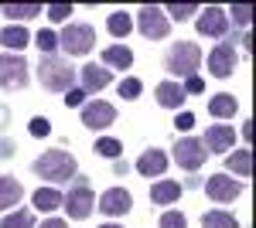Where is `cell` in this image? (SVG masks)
Segmentation results:
<instances>
[{"label":"cell","instance_id":"cell-38","mask_svg":"<svg viewBox=\"0 0 256 228\" xmlns=\"http://www.w3.org/2000/svg\"><path fill=\"white\" fill-rule=\"evenodd\" d=\"M174 126H178V130H181V133H188V130L195 126V116H192V113H178Z\"/></svg>","mask_w":256,"mask_h":228},{"label":"cell","instance_id":"cell-18","mask_svg":"<svg viewBox=\"0 0 256 228\" xmlns=\"http://www.w3.org/2000/svg\"><path fill=\"white\" fill-rule=\"evenodd\" d=\"M20 198H24V188H20L14 177H0V211L18 208Z\"/></svg>","mask_w":256,"mask_h":228},{"label":"cell","instance_id":"cell-37","mask_svg":"<svg viewBox=\"0 0 256 228\" xmlns=\"http://www.w3.org/2000/svg\"><path fill=\"white\" fill-rule=\"evenodd\" d=\"M65 106H68V109L86 106V92H82V89H68V95H65Z\"/></svg>","mask_w":256,"mask_h":228},{"label":"cell","instance_id":"cell-13","mask_svg":"<svg viewBox=\"0 0 256 228\" xmlns=\"http://www.w3.org/2000/svg\"><path fill=\"white\" fill-rule=\"evenodd\" d=\"M202 143H205L208 153H226V150H232V143H236V130L226 126V123H216V126H208V133H205Z\"/></svg>","mask_w":256,"mask_h":228},{"label":"cell","instance_id":"cell-2","mask_svg":"<svg viewBox=\"0 0 256 228\" xmlns=\"http://www.w3.org/2000/svg\"><path fill=\"white\" fill-rule=\"evenodd\" d=\"M34 174L44 177V181H52V184L72 181V174H76V157L65 153V150H48L44 157L34 160Z\"/></svg>","mask_w":256,"mask_h":228},{"label":"cell","instance_id":"cell-27","mask_svg":"<svg viewBox=\"0 0 256 228\" xmlns=\"http://www.w3.org/2000/svg\"><path fill=\"white\" fill-rule=\"evenodd\" d=\"M0 228H34V215L28 208H20V211H10L4 222H0Z\"/></svg>","mask_w":256,"mask_h":228},{"label":"cell","instance_id":"cell-22","mask_svg":"<svg viewBox=\"0 0 256 228\" xmlns=\"http://www.w3.org/2000/svg\"><path fill=\"white\" fill-rule=\"evenodd\" d=\"M178 198H181V184H174V181H160V184L150 188V201L154 205H174Z\"/></svg>","mask_w":256,"mask_h":228},{"label":"cell","instance_id":"cell-30","mask_svg":"<svg viewBox=\"0 0 256 228\" xmlns=\"http://www.w3.org/2000/svg\"><path fill=\"white\" fill-rule=\"evenodd\" d=\"M120 150H123V147H120V140H113V136H102V140L96 143V153L99 157H110V160H116Z\"/></svg>","mask_w":256,"mask_h":228},{"label":"cell","instance_id":"cell-28","mask_svg":"<svg viewBox=\"0 0 256 228\" xmlns=\"http://www.w3.org/2000/svg\"><path fill=\"white\" fill-rule=\"evenodd\" d=\"M202 228H236V218L229 211H208L202 218Z\"/></svg>","mask_w":256,"mask_h":228},{"label":"cell","instance_id":"cell-19","mask_svg":"<svg viewBox=\"0 0 256 228\" xmlns=\"http://www.w3.org/2000/svg\"><path fill=\"white\" fill-rule=\"evenodd\" d=\"M102 65H106V68H130V65H134V51H130L126 44H110V48L102 51Z\"/></svg>","mask_w":256,"mask_h":228},{"label":"cell","instance_id":"cell-42","mask_svg":"<svg viewBox=\"0 0 256 228\" xmlns=\"http://www.w3.org/2000/svg\"><path fill=\"white\" fill-rule=\"evenodd\" d=\"M102 228H120V225H102Z\"/></svg>","mask_w":256,"mask_h":228},{"label":"cell","instance_id":"cell-40","mask_svg":"<svg viewBox=\"0 0 256 228\" xmlns=\"http://www.w3.org/2000/svg\"><path fill=\"white\" fill-rule=\"evenodd\" d=\"M41 228H68V225H65L62 218H48V222H44V225H41Z\"/></svg>","mask_w":256,"mask_h":228},{"label":"cell","instance_id":"cell-6","mask_svg":"<svg viewBox=\"0 0 256 228\" xmlns=\"http://www.w3.org/2000/svg\"><path fill=\"white\" fill-rule=\"evenodd\" d=\"M28 85V61L20 55H0V89H24Z\"/></svg>","mask_w":256,"mask_h":228},{"label":"cell","instance_id":"cell-12","mask_svg":"<svg viewBox=\"0 0 256 228\" xmlns=\"http://www.w3.org/2000/svg\"><path fill=\"white\" fill-rule=\"evenodd\" d=\"M229 31V14L222 7H205L198 14V34H208V38H222Z\"/></svg>","mask_w":256,"mask_h":228},{"label":"cell","instance_id":"cell-35","mask_svg":"<svg viewBox=\"0 0 256 228\" xmlns=\"http://www.w3.org/2000/svg\"><path fill=\"white\" fill-rule=\"evenodd\" d=\"M48 133H52V123L44 116H34L31 119V136H48Z\"/></svg>","mask_w":256,"mask_h":228},{"label":"cell","instance_id":"cell-8","mask_svg":"<svg viewBox=\"0 0 256 228\" xmlns=\"http://www.w3.org/2000/svg\"><path fill=\"white\" fill-rule=\"evenodd\" d=\"M205 157H208V150H205V143L202 140H195V136H184V140H178L174 147V160L184 167V171H198L202 164H205Z\"/></svg>","mask_w":256,"mask_h":228},{"label":"cell","instance_id":"cell-20","mask_svg":"<svg viewBox=\"0 0 256 228\" xmlns=\"http://www.w3.org/2000/svg\"><path fill=\"white\" fill-rule=\"evenodd\" d=\"M0 44H4V48H10V51H20V48H28V44H31V34H28L20 24H10V27H4V31H0Z\"/></svg>","mask_w":256,"mask_h":228},{"label":"cell","instance_id":"cell-5","mask_svg":"<svg viewBox=\"0 0 256 228\" xmlns=\"http://www.w3.org/2000/svg\"><path fill=\"white\" fill-rule=\"evenodd\" d=\"M92 205H96V194H92L89 184H76V188L62 198V208L68 211V218H76V222L89 218L92 215Z\"/></svg>","mask_w":256,"mask_h":228},{"label":"cell","instance_id":"cell-17","mask_svg":"<svg viewBox=\"0 0 256 228\" xmlns=\"http://www.w3.org/2000/svg\"><path fill=\"white\" fill-rule=\"evenodd\" d=\"M236 109H239V102L232 92H218L208 99V113L216 116V119H229V116H236Z\"/></svg>","mask_w":256,"mask_h":228},{"label":"cell","instance_id":"cell-3","mask_svg":"<svg viewBox=\"0 0 256 228\" xmlns=\"http://www.w3.org/2000/svg\"><path fill=\"white\" fill-rule=\"evenodd\" d=\"M198 65H202V51H198V44H192V41H178V44L168 48V55H164V68L171 75L192 78L198 72Z\"/></svg>","mask_w":256,"mask_h":228},{"label":"cell","instance_id":"cell-36","mask_svg":"<svg viewBox=\"0 0 256 228\" xmlns=\"http://www.w3.org/2000/svg\"><path fill=\"white\" fill-rule=\"evenodd\" d=\"M44 14H48L52 20H65L68 14H72V7H68V3H52V7H48Z\"/></svg>","mask_w":256,"mask_h":228},{"label":"cell","instance_id":"cell-7","mask_svg":"<svg viewBox=\"0 0 256 228\" xmlns=\"http://www.w3.org/2000/svg\"><path fill=\"white\" fill-rule=\"evenodd\" d=\"M137 20H140V34H144V38H154V41L168 38L171 20H168V14H164L160 7H140Z\"/></svg>","mask_w":256,"mask_h":228},{"label":"cell","instance_id":"cell-16","mask_svg":"<svg viewBox=\"0 0 256 228\" xmlns=\"http://www.w3.org/2000/svg\"><path fill=\"white\" fill-rule=\"evenodd\" d=\"M137 171L144 174V177H160V174L168 171V157H164L160 150H147L137 160Z\"/></svg>","mask_w":256,"mask_h":228},{"label":"cell","instance_id":"cell-32","mask_svg":"<svg viewBox=\"0 0 256 228\" xmlns=\"http://www.w3.org/2000/svg\"><path fill=\"white\" fill-rule=\"evenodd\" d=\"M229 14L236 17L239 27H250V20H253V7H250V3H236V7H232Z\"/></svg>","mask_w":256,"mask_h":228},{"label":"cell","instance_id":"cell-25","mask_svg":"<svg viewBox=\"0 0 256 228\" xmlns=\"http://www.w3.org/2000/svg\"><path fill=\"white\" fill-rule=\"evenodd\" d=\"M34 208L44 211V215L55 211V208H62V194L55 188H38V191H34Z\"/></svg>","mask_w":256,"mask_h":228},{"label":"cell","instance_id":"cell-24","mask_svg":"<svg viewBox=\"0 0 256 228\" xmlns=\"http://www.w3.org/2000/svg\"><path fill=\"white\" fill-rule=\"evenodd\" d=\"M229 171L236 174V177H250V174H253V150L229 153Z\"/></svg>","mask_w":256,"mask_h":228},{"label":"cell","instance_id":"cell-29","mask_svg":"<svg viewBox=\"0 0 256 228\" xmlns=\"http://www.w3.org/2000/svg\"><path fill=\"white\" fill-rule=\"evenodd\" d=\"M38 48H41V55H55V48H58V34H55V31H44V27H41L38 31Z\"/></svg>","mask_w":256,"mask_h":228},{"label":"cell","instance_id":"cell-9","mask_svg":"<svg viewBox=\"0 0 256 228\" xmlns=\"http://www.w3.org/2000/svg\"><path fill=\"white\" fill-rule=\"evenodd\" d=\"M205 194L218 201V205H226V201H236L239 194H242V184H239L236 177H226V174H212L208 181H205Z\"/></svg>","mask_w":256,"mask_h":228},{"label":"cell","instance_id":"cell-41","mask_svg":"<svg viewBox=\"0 0 256 228\" xmlns=\"http://www.w3.org/2000/svg\"><path fill=\"white\" fill-rule=\"evenodd\" d=\"M10 150H14V147H10L7 140H0V157H10Z\"/></svg>","mask_w":256,"mask_h":228},{"label":"cell","instance_id":"cell-10","mask_svg":"<svg viewBox=\"0 0 256 228\" xmlns=\"http://www.w3.org/2000/svg\"><path fill=\"white\" fill-rule=\"evenodd\" d=\"M82 123H86L89 130H106V126L116 123V109H113L110 102H102V99L86 102V106H82Z\"/></svg>","mask_w":256,"mask_h":228},{"label":"cell","instance_id":"cell-11","mask_svg":"<svg viewBox=\"0 0 256 228\" xmlns=\"http://www.w3.org/2000/svg\"><path fill=\"white\" fill-rule=\"evenodd\" d=\"M208 72H212L216 78H229L232 72H236V48H232L229 41L216 44V51L208 55Z\"/></svg>","mask_w":256,"mask_h":228},{"label":"cell","instance_id":"cell-14","mask_svg":"<svg viewBox=\"0 0 256 228\" xmlns=\"http://www.w3.org/2000/svg\"><path fill=\"white\" fill-rule=\"evenodd\" d=\"M130 205H134V198H130L126 188H110L99 198V211H102V215H113V218H116V215H126Z\"/></svg>","mask_w":256,"mask_h":228},{"label":"cell","instance_id":"cell-23","mask_svg":"<svg viewBox=\"0 0 256 228\" xmlns=\"http://www.w3.org/2000/svg\"><path fill=\"white\" fill-rule=\"evenodd\" d=\"M0 14H7V17L18 24V20H28V17L44 14V7H41V3H7V7H0Z\"/></svg>","mask_w":256,"mask_h":228},{"label":"cell","instance_id":"cell-34","mask_svg":"<svg viewBox=\"0 0 256 228\" xmlns=\"http://www.w3.org/2000/svg\"><path fill=\"white\" fill-rule=\"evenodd\" d=\"M188 222H184V215L181 211H164L160 215V228H184Z\"/></svg>","mask_w":256,"mask_h":228},{"label":"cell","instance_id":"cell-39","mask_svg":"<svg viewBox=\"0 0 256 228\" xmlns=\"http://www.w3.org/2000/svg\"><path fill=\"white\" fill-rule=\"evenodd\" d=\"M202 89H205V82H202L198 75L184 78V85H181V92H184V95H188V92H202Z\"/></svg>","mask_w":256,"mask_h":228},{"label":"cell","instance_id":"cell-4","mask_svg":"<svg viewBox=\"0 0 256 228\" xmlns=\"http://www.w3.org/2000/svg\"><path fill=\"white\" fill-rule=\"evenodd\" d=\"M58 44L65 48V55H89L92 51V44H96V31L89 27V24H68L65 31H62Z\"/></svg>","mask_w":256,"mask_h":228},{"label":"cell","instance_id":"cell-15","mask_svg":"<svg viewBox=\"0 0 256 228\" xmlns=\"http://www.w3.org/2000/svg\"><path fill=\"white\" fill-rule=\"evenodd\" d=\"M113 82V72L110 68H99V65H86L82 68V92H102L106 85Z\"/></svg>","mask_w":256,"mask_h":228},{"label":"cell","instance_id":"cell-33","mask_svg":"<svg viewBox=\"0 0 256 228\" xmlns=\"http://www.w3.org/2000/svg\"><path fill=\"white\" fill-rule=\"evenodd\" d=\"M140 89H144L140 78H123V82H120V95H123V99H137Z\"/></svg>","mask_w":256,"mask_h":228},{"label":"cell","instance_id":"cell-31","mask_svg":"<svg viewBox=\"0 0 256 228\" xmlns=\"http://www.w3.org/2000/svg\"><path fill=\"white\" fill-rule=\"evenodd\" d=\"M164 14H171L174 20H188L192 14H198V7H195V3H171Z\"/></svg>","mask_w":256,"mask_h":228},{"label":"cell","instance_id":"cell-21","mask_svg":"<svg viewBox=\"0 0 256 228\" xmlns=\"http://www.w3.org/2000/svg\"><path fill=\"white\" fill-rule=\"evenodd\" d=\"M158 102L164 109H181V102H184L181 85H178V82H160L158 85Z\"/></svg>","mask_w":256,"mask_h":228},{"label":"cell","instance_id":"cell-1","mask_svg":"<svg viewBox=\"0 0 256 228\" xmlns=\"http://www.w3.org/2000/svg\"><path fill=\"white\" fill-rule=\"evenodd\" d=\"M38 78H41V85L52 89V92H68L72 82H76V68H72L68 61L55 58V55H41Z\"/></svg>","mask_w":256,"mask_h":228},{"label":"cell","instance_id":"cell-26","mask_svg":"<svg viewBox=\"0 0 256 228\" xmlns=\"http://www.w3.org/2000/svg\"><path fill=\"white\" fill-rule=\"evenodd\" d=\"M106 27H110V34H113V38H126V34H130V27H134V20H130L126 10H113L110 20H106Z\"/></svg>","mask_w":256,"mask_h":228}]
</instances>
